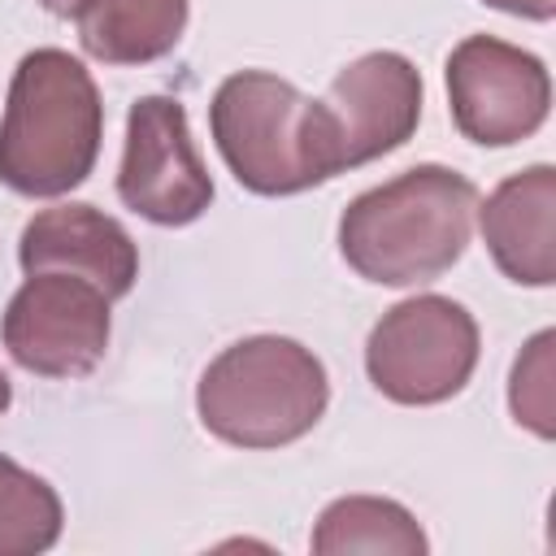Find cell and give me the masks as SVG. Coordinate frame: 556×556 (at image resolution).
<instances>
[{"label": "cell", "instance_id": "1", "mask_svg": "<svg viewBox=\"0 0 556 556\" xmlns=\"http://www.w3.org/2000/svg\"><path fill=\"white\" fill-rule=\"evenodd\" d=\"M478 187L447 165H413L361 191L339 217L343 261L382 287H417L447 274L473 235Z\"/></svg>", "mask_w": 556, "mask_h": 556}, {"label": "cell", "instance_id": "2", "mask_svg": "<svg viewBox=\"0 0 556 556\" xmlns=\"http://www.w3.org/2000/svg\"><path fill=\"white\" fill-rule=\"evenodd\" d=\"M104 139L96 78L61 48H35L17 61L0 117V182L48 200L87 182Z\"/></svg>", "mask_w": 556, "mask_h": 556}, {"label": "cell", "instance_id": "3", "mask_svg": "<svg viewBox=\"0 0 556 556\" xmlns=\"http://www.w3.org/2000/svg\"><path fill=\"white\" fill-rule=\"evenodd\" d=\"M330 404L326 365L295 339L252 334L208 361L195 387L204 430L230 447H287L304 439Z\"/></svg>", "mask_w": 556, "mask_h": 556}, {"label": "cell", "instance_id": "4", "mask_svg": "<svg viewBox=\"0 0 556 556\" xmlns=\"http://www.w3.org/2000/svg\"><path fill=\"white\" fill-rule=\"evenodd\" d=\"M208 130L239 187L256 195H295L334 178L317 100L278 74H230L213 91Z\"/></svg>", "mask_w": 556, "mask_h": 556}, {"label": "cell", "instance_id": "5", "mask_svg": "<svg viewBox=\"0 0 556 556\" xmlns=\"http://www.w3.org/2000/svg\"><path fill=\"white\" fill-rule=\"evenodd\" d=\"M478 321L447 295H413L378 317L365 339V374L395 404H443L473 378Z\"/></svg>", "mask_w": 556, "mask_h": 556}, {"label": "cell", "instance_id": "6", "mask_svg": "<svg viewBox=\"0 0 556 556\" xmlns=\"http://www.w3.org/2000/svg\"><path fill=\"white\" fill-rule=\"evenodd\" d=\"M447 100L469 143L508 148L547 122L552 78L534 52L495 35H469L447 56Z\"/></svg>", "mask_w": 556, "mask_h": 556}, {"label": "cell", "instance_id": "7", "mask_svg": "<svg viewBox=\"0 0 556 556\" xmlns=\"http://www.w3.org/2000/svg\"><path fill=\"white\" fill-rule=\"evenodd\" d=\"M0 339L39 378H83L109 352V295L78 274H26L13 291Z\"/></svg>", "mask_w": 556, "mask_h": 556}, {"label": "cell", "instance_id": "8", "mask_svg": "<svg viewBox=\"0 0 556 556\" xmlns=\"http://www.w3.org/2000/svg\"><path fill=\"white\" fill-rule=\"evenodd\" d=\"M117 195L130 213L156 226H187L213 204V178L178 100L143 96L130 104Z\"/></svg>", "mask_w": 556, "mask_h": 556}, {"label": "cell", "instance_id": "9", "mask_svg": "<svg viewBox=\"0 0 556 556\" xmlns=\"http://www.w3.org/2000/svg\"><path fill=\"white\" fill-rule=\"evenodd\" d=\"M334 174L408 143L421 122V74L400 52H365L339 70L317 100Z\"/></svg>", "mask_w": 556, "mask_h": 556}, {"label": "cell", "instance_id": "10", "mask_svg": "<svg viewBox=\"0 0 556 556\" xmlns=\"http://www.w3.org/2000/svg\"><path fill=\"white\" fill-rule=\"evenodd\" d=\"M17 261L26 274H78L109 300H122L139 278V248L122 222L96 204H56L22 226Z\"/></svg>", "mask_w": 556, "mask_h": 556}, {"label": "cell", "instance_id": "11", "mask_svg": "<svg viewBox=\"0 0 556 556\" xmlns=\"http://www.w3.org/2000/svg\"><path fill=\"white\" fill-rule=\"evenodd\" d=\"M552 213H556V169L530 165L504 178L486 204H478V226L486 239L491 261L526 287H552L556 278V243H552Z\"/></svg>", "mask_w": 556, "mask_h": 556}, {"label": "cell", "instance_id": "12", "mask_svg": "<svg viewBox=\"0 0 556 556\" xmlns=\"http://www.w3.org/2000/svg\"><path fill=\"white\" fill-rule=\"evenodd\" d=\"M191 0H100L78 17V43L104 65H148L178 48Z\"/></svg>", "mask_w": 556, "mask_h": 556}, {"label": "cell", "instance_id": "13", "mask_svg": "<svg viewBox=\"0 0 556 556\" xmlns=\"http://www.w3.org/2000/svg\"><path fill=\"white\" fill-rule=\"evenodd\" d=\"M430 543L417 526V517L378 495H343L326 504V513L313 526V552L317 556H421Z\"/></svg>", "mask_w": 556, "mask_h": 556}, {"label": "cell", "instance_id": "14", "mask_svg": "<svg viewBox=\"0 0 556 556\" xmlns=\"http://www.w3.org/2000/svg\"><path fill=\"white\" fill-rule=\"evenodd\" d=\"M61 495L0 452V556H35L61 539Z\"/></svg>", "mask_w": 556, "mask_h": 556}, {"label": "cell", "instance_id": "15", "mask_svg": "<svg viewBox=\"0 0 556 556\" xmlns=\"http://www.w3.org/2000/svg\"><path fill=\"white\" fill-rule=\"evenodd\" d=\"M552 330H539L521 356L513 361V382H508V408L517 417V426L534 430L539 439L556 434V417H552Z\"/></svg>", "mask_w": 556, "mask_h": 556}, {"label": "cell", "instance_id": "16", "mask_svg": "<svg viewBox=\"0 0 556 556\" xmlns=\"http://www.w3.org/2000/svg\"><path fill=\"white\" fill-rule=\"evenodd\" d=\"M491 9H504L513 17H530V22H547L556 13V0H482Z\"/></svg>", "mask_w": 556, "mask_h": 556}, {"label": "cell", "instance_id": "17", "mask_svg": "<svg viewBox=\"0 0 556 556\" xmlns=\"http://www.w3.org/2000/svg\"><path fill=\"white\" fill-rule=\"evenodd\" d=\"M39 4H43L48 13H56V17H74V22H78V17H83L91 4H100V0H39Z\"/></svg>", "mask_w": 556, "mask_h": 556}, {"label": "cell", "instance_id": "18", "mask_svg": "<svg viewBox=\"0 0 556 556\" xmlns=\"http://www.w3.org/2000/svg\"><path fill=\"white\" fill-rule=\"evenodd\" d=\"M9 404H13V382H9V374L0 369V413H4Z\"/></svg>", "mask_w": 556, "mask_h": 556}]
</instances>
